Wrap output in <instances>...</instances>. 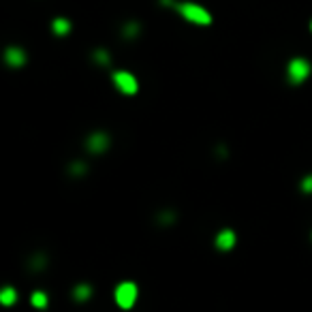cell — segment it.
I'll return each instance as SVG.
<instances>
[{
  "instance_id": "4",
  "label": "cell",
  "mask_w": 312,
  "mask_h": 312,
  "mask_svg": "<svg viewBox=\"0 0 312 312\" xmlns=\"http://www.w3.org/2000/svg\"><path fill=\"white\" fill-rule=\"evenodd\" d=\"M111 80H113V86L118 88L122 94H126V96H133V94L139 92L137 77H135L133 73H129V71H115L111 75Z\"/></svg>"
},
{
  "instance_id": "9",
  "label": "cell",
  "mask_w": 312,
  "mask_h": 312,
  "mask_svg": "<svg viewBox=\"0 0 312 312\" xmlns=\"http://www.w3.org/2000/svg\"><path fill=\"white\" fill-rule=\"evenodd\" d=\"M73 297H75V301H88L92 297V287L88 285V282H82V285H77L73 289Z\"/></svg>"
},
{
  "instance_id": "15",
  "label": "cell",
  "mask_w": 312,
  "mask_h": 312,
  "mask_svg": "<svg viewBox=\"0 0 312 312\" xmlns=\"http://www.w3.org/2000/svg\"><path fill=\"white\" fill-rule=\"evenodd\" d=\"M71 173L80 178V175L86 173V165H84V163H75V165H71Z\"/></svg>"
},
{
  "instance_id": "6",
  "label": "cell",
  "mask_w": 312,
  "mask_h": 312,
  "mask_svg": "<svg viewBox=\"0 0 312 312\" xmlns=\"http://www.w3.org/2000/svg\"><path fill=\"white\" fill-rule=\"evenodd\" d=\"M236 242H238V236H236V231L233 229H222L216 240H214V246H216L218 250H231L233 246H236Z\"/></svg>"
},
{
  "instance_id": "13",
  "label": "cell",
  "mask_w": 312,
  "mask_h": 312,
  "mask_svg": "<svg viewBox=\"0 0 312 312\" xmlns=\"http://www.w3.org/2000/svg\"><path fill=\"white\" fill-rule=\"evenodd\" d=\"M137 34H139V24L133 22V24H126L124 26V36L126 38H133V36H137Z\"/></svg>"
},
{
  "instance_id": "5",
  "label": "cell",
  "mask_w": 312,
  "mask_h": 312,
  "mask_svg": "<svg viewBox=\"0 0 312 312\" xmlns=\"http://www.w3.org/2000/svg\"><path fill=\"white\" fill-rule=\"evenodd\" d=\"M107 148H109V135L103 131H96L86 139V150L90 154H103Z\"/></svg>"
},
{
  "instance_id": "10",
  "label": "cell",
  "mask_w": 312,
  "mask_h": 312,
  "mask_svg": "<svg viewBox=\"0 0 312 312\" xmlns=\"http://www.w3.org/2000/svg\"><path fill=\"white\" fill-rule=\"evenodd\" d=\"M17 301V291L13 287H7L0 291V304H5V306H13Z\"/></svg>"
},
{
  "instance_id": "16",
  "label": "cell",
  "mask_w": 312,
  "mask_h": 312,
  "mask_svg": "<svg viewBox=\"0 0 312 312\" xmlns=\"http://www.w3.org/2000/svg\"><path fill=\"white\" fill-rule=\"evenodd\" d=\"M310 30H312V22H310Z\"/></svg>"
},
{
  "instance_id": "14",
  "label": "cell",
  "mask_w": 312,
  "mask_h": 312,
  "mask_svg": "<svg viewBox=\"0 0 312 312\" xmlns=\"http://www.w3.org/2000/svg\"><path fill=\"white\" fill-rule=\"evenodd\" d=\"M301 190H304L306 194H312V173L301 180Z\"/></svg>"
},
{
  "instance_id": "11",
  "label": "cell",
  "mask_w": 312,
  "mask_h": 312,
  "mask_svg": "<svg viewBox=\"0 0 312 312\" xmlns=\"http://www.w3.org/2000/svg\"><path fill=\"white\" fill-rule=\"evenodd\" d=\"M30 301H32L34 308H45V306H47V295L43 293V291H34L32 297H30Z\"/></svg>"
},
{
  "instance_id": "2",
  "label": "cell",
  "mask_w": 312,
  "mask_h": 312,
  "mask_svg": "<svg viewBox=\"0 0 312 312\" xmlns=\"http://www.w3.org/2000/svg\"><path fill=\"white\" fill-rule=\"evenodd\" d=\"M137 297H139V287L131 280H124L120 282L113 291V299L122 310H131L135 304H137Z\"/></svg>"
},
{
  "instance_id": "8",
  "label": "cell",
  "mask_w": 312,
  "mask_h": 312,
  "mask_svg": "<svg viewBox=\"0 0 312 312\" xmlns=\"http://www.w3.org/2000/svg\"><path fill=\"white\" fill-rule=\"evenodd\" d=\"M52 30H54V34H58V36L69 34V32H71V22H69L66 17H56L54 22H52Z\"/></svg>"
},
{
  "instance_id": "7",
  "label": "cell",
  "mask_w": 312,
  "mask_h": 312,
  "mask_svg": "<svg viewBox=\"0 0 312 312\" xmlns=\"http://www.w3.org/2000/svg\"><path fill=\"white\" fill-rule=\"evenodd\" d=\"M5 62L9 66H13V69H19V66L26 64V52L22 50V47H7L5 50Z\"/></svg>"
},
{
  "instance_id": "1",
  "label": "cell",
  "mask_w": 312,
  "mask_h": 312,
  "mask_svg": "<svg viewBox=\"0 0 312 312\" xmlns=\"http://www.w3.org/2000/svg\"><path fill=\"white\" fill-rule=\"evenodd\" d=\"M173 9L178 11V15H182V19H186L190 24H197V26H210L212 24V13L208 11L206 7H201L197 3H175Z\"/></svg>"
},
{
  "instance_id": "12",
  "label": "cell",
  "mask_w": 312,
  "mask_h": 312,
  "mask_svg": "<svg viewBox=\"0 0 312 312\" xmlns=\"http://www.w3.org/2000/svg\"><path fill=\"white\" fill-rule=\"evenodd\" d=\"M94 62H96V64H103V66H107V64L111 62L109 52H107V50H96V52H94Z\"/></svg>"
},
{
  "instance_id": "3",
  "label": "cell",
  "mask_w": 312,
  "mask_h": 312,
  "mask_svg": "<svg viewBox=\"0 0 312 312\" xmlns=\"http://www.w3.org/2000/svg\"><path fill=\"white\" fill-rule=\"evenodd\" d=\"M310 73H312V66H310V62L306 60V58H293V60L287 64V77H289V82L293 86L304 84L310 77Z\"/></svg>"
}]
</instances>
